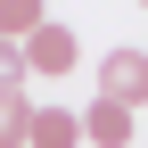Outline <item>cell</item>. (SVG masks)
I'll use <instances>...</instances> for the list:
<instances>
[{
	"label": "cell",
	"mask_w": 148,
	"mask_h": 148,
	"mask_svg": "<svg viewBox=\"0 0 148 148\" xmlns=\"http://www.w3.org/2000/svg\"><path fill=\"white\" fill-rule=\"evenodd\" d=\"M99 99H115V107H148V49H107V66H99Z\"/></svg>",
	"instance_id": "obj_1"
},
{
	"label": "cell",
	"mask_w": 148,
	"mask_h": 148,
	"mask_svg": "<svg viewBox=\"0 0 148 148\" xmlns=\"http://www.w3.org/2000/svg\"><path fill=\"white\" fill-rule=\"evenodd\" d=\"M16 49H25V74H41V82H49V74H74V58H82V41H74L58 16H49L33 41H16Z\"/></svg>",
	"instance_id": "obj_2"
},
{
	"label": "cell",
	"mask_w": 148,
	"mask_h": 148,
	"mask_svg": "<svg viewBox=\"0 0 148 148\" xmlns=\"http://www.w3.org/2000/svg\"><path fill=\"white\" fill-rule=\"evenodd\" d=\"M123 140H132V107L90 99V107H82V148H123Z\"/></svg>",
	"instance_id": "obj_3"
},
{
	"label": "cell",
	"mask_w": 148,
	"mask_h": 148,
	"mask_svg": "<svg viewBox=\"0 0 148 148\" xmlns=\"http://www.w3.org/2000/svg\"><path fill=\"white\" fill-rule=\"evenodd\" d=\"M25 148H82V115H66V107H33Z\"/></svg>",
	"instance_id": "obj_4"
},
{
	"label": "cell",
	"mask_w": 148,
	"mask_h": 148,
	"mask_svg": "<svg viewBox=\"0 0 148 148\" xmlns=\"http://www.w3.org/2000/svg\"><path fill=\"white\" fill-rule=\"evenodd\" d=\"M41 8H49V0H0V41H33V33L49 25Z\"/></svg>",
	"instance_id": "obj_5"
},
{
	"label": "cell",
	"mask_w": 148,
	"mask_h": 148,
	"mask_svg": "<svg viewBox=\"0 0 148 148\" xmlns=\"http://www.w3.org/2000/svg\"><path fill=\"white\" fill-rule=\"evenodd\" d=\"M25 132H33V99L25 90H0V148H25Z\"/></svg>",
	"instance_id": "obj_6"
},
{
	"label": "cell",
	"mask_w": 148,
	"mask_h": 148,
	"mask_svg": "<svg viewBox=\"0 0 148 148\" xmlns=\"http://www.w3.org/2000/svg\"><path fill=\"white\" fill-rule=\"evenodd\" d=\"M16 74H25V49H16V41H0V90H16Z\"/></svg>",
	"instance_id": "obj_7"
},
{
	"label": "cell",
	"mask_w": 148,
	"mask_h": 148,
	"mask_svg": "<svg viewBox=\"0 0 148 148\" xmlns=\"http://www.w3.org/2000/svg\"><path fill=\"white\" fill-rule=\"evenodd\" d=\"M140 8H148V0H140Z\"/></svg>",
	"instance_id": "obj_8"
}]
</instances>
